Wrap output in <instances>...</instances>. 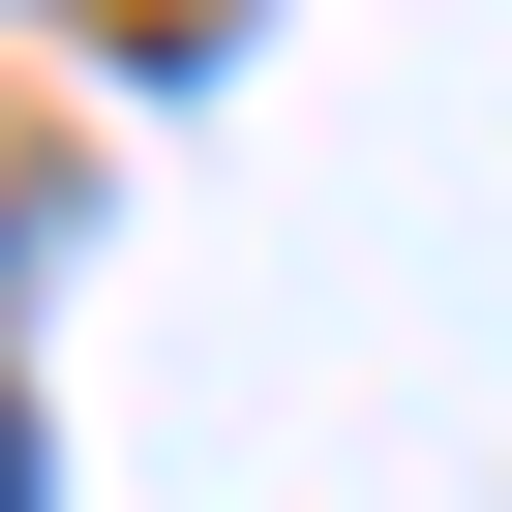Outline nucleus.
<instances>
[{"mask_svg":"<svg viewBox=\"0 0 512 512\" xmlns=\"http://www.w3.org/2000/svg\"><path fill=\"white\" fill-rule=\"evenodd\" d=\"M0 512H31V422H0Z\"/></svg>","mask_w":512,"mask_h":512,"instance_id":"1","label":"nucleus"}]
</instances>
